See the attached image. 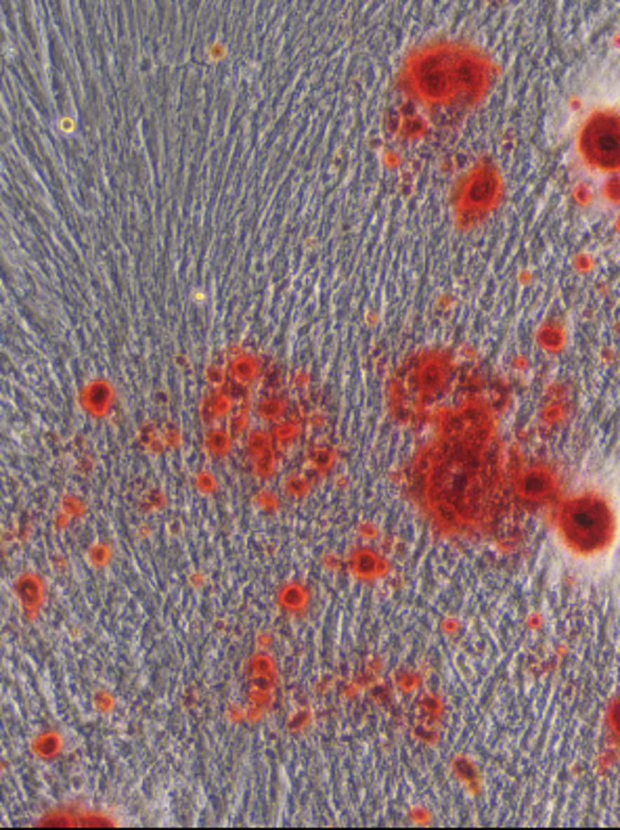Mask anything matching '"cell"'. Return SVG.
<instances>
[{
	"instance_id": "6da1fadb",
	"label": "cell",
	"mask_w": 620,
	"mask_h": 830,
	"mask_svg": "<svg viewBox=\"0 0 620 830\" xmlns=\"http://www.w3.org/2000/svg\"><path fill=\"white\" fill-rule=\"evenodd\" d=\"M562 135L587 197L620 212V51L591 61L572 80Z\"/></svg>"
},
{
	"instance_id": "7a4b0ae2",
	"label": "cell",
	"mask_w": 620,
	"mask_h": 830,
	"mask_svg": "<svg viewBox=\"0 0 620 830\" xmlns=\"http://www.w3.org/2000/svg\"><path fill=\"white\" fill-rule=\"evenodd\" d=\"M562 533L574 549L595 551L612 535V514L602 499H574L562 514Z\"/></svg>"
},
{
	"instance_id": "3957f363",
	"label": "cell",
	"mask_w": 620,
	"mask_h": 830,
	"mask_svg": "<svg viewBox=\"0 0 620 830\" xmlns=\"http://www.w3.org/2000/svg\"><path fill=\"white\" fill-rule=\"evenodd\" d=\"M15 589H17V596H19L27 617L32 619L38 613V606L42 602V583H40V579H36L32 575H23V577L17 579Z\"/></svg>"
},
{
	"instance_id": "277c9868",
	"label": "cell",
	"mask_w": 620,
	"mask_h": 830,
	"mask_svg": "<svg viewBox=\"0 0 620 830\" xmlns=\"http://www.w3.org/2000/svg\"><path fill=\"white\" fill-rule=\"evenodd\" d=\"M350 570L358 575L360 579H371L377 577L384 570V564L379 556L371 549H356L350 556Z\"/></svg>"
},
{
	"instance_id": "5b68a950",
	"label": "cell",
	"mask_w": 620,
	"mask_h": 830,
	"mask_svg": "<svg viewBox=\"0 0 620 830\" xmlns=\"http://www.w3.org/2000/svg\"><path fill=\"white\" fill-rule=\"evenodd\" d=\"M109 403H112V392H109L107 384H103V382L93 384V386L86 390V394H84V407H86L88 411L97 413V415L105 413L107 407H109Z\"/></svg>"
},
{
	"instance_id": "8992f818",
	"label": "cell",
	"mask_w": 620,
	"mask_h": 830,
	"mask_svg": "<svg viewBox=\"0 0 620 830\" xmlns=\"http://www.w3.org/2000/svg\"><path fill=\"white\" fill-rule=\"evenodd\" d=\"M279 604H281L285 610H290V613H300V610H304V606L309 604V591H306L302 585H296V583L285 585V587L279 591Z\"/></svg>"
},
{
	"instance_id": "52a82bcc",
	"label": "cell",
	"mask_w": 620,
	"mask_h": 830,
	"mask_svg": "<svg viewBox=\"0 0 620 830\" xmlns=\"http://www.w3.org/2000/svg\"><path fill=\"white\" fill-rule=\"evenodd\" d=\"M231 434L227 432V430H222V428H216V430H210L208 432V439H205V443H208V451L214 455V457H222V455H227V451L231 449Z\"/></svg>"
},
{
	"instance_id": "ba28073f",
	"label": "cell",
	"mask_w": 620,
	"mask_h": 830,
	"mask_svg": "<svg viewBox=\"0 0 620 830\" xmlns=\"http://www.w3.org/2000/svg\"><path fill=\"white\" fill-rule=\"evenodd\" d=\"M59 751H61V738H59L57 734H53V732H46V734H42V736H38V738L34 740V753H36L38 757L50 759V757H55Z\"/></svg>"
},
{
	"instance_id": "9c48e42d",
	"label": "cell",
	"mask_w": 620,
	"mask_h": 830,
	"mask_svg": "<svg viewBox=\"0 0 620 830\" xmlns=\"http://www.w3.org/2000/svg\"><path fill=\"white\" fill-rule=\"evenodd\" d=\"M285 491L294 497H304L309 491V481L306 478H290L285 485Z\"/></svg>"
},
{
	"instance_id": "30bf717a",
	"label": "cell",
	"mask_w": 620,
	"mask_h": 830,
	"mask_svg": "<svg viewBox=\"0 0 620 830\" xmlns=\"http://www.w3.org/2000/svg\"><path fill=\"white\" fill-rule=\"evenodd\" d=\"M90 560H93L97 566H103V564L109 560V549H107L105 545H97V547H93V549H90Z\"/></svg>"
},
{
	"instance_id": "8fae6325",
	"label": "cell",
	"mask_w": 620,
	"mask_h": 830,
	"mask_svg": "<svg viewBox=\"0 0 620 830\" xmlns=\"http://www.w3.org/2000/svg\"><path fill=\"white\" fill-rule=\"evenodd\" d=\"M97 707L101 709V711H112L114 709V700H112V696H107V694H97Z\"/></svg>"
},
{
	"instance_id": "7c38bea8",
	"label": "cell",
	"mask_w": 620,
	"mask_h": 830,
	"mask_svg": "<svg viewBox=\"0 0 620 830\" xmlns=\"http://www.w3.org/2000/svg\"><path fill=\"white\" fill-rule=\"evenodd\" d=\"M65 507H67L69 516H78V514H82V505H80L76 499H67V501H65Z\"/></svg>"
},
{
	"instance_id": "4fadbf2b",
	"label": "cell",
	"mask_w": 620,
	"mask_h": 830,
	"mask_svg": "<svg viewBox=\"0 0 620 830\" xmlns=\"http://www.w3.org/2000/svg\"><path fill=\"white\" fill-rule=\"evenodd\" d=\"M199 487H201V491H212L214 489V485H212V478H199Z\"/></svg>"
}]
</instances>
